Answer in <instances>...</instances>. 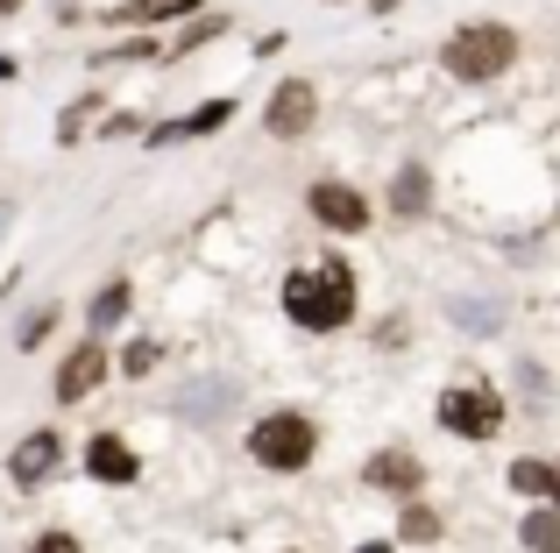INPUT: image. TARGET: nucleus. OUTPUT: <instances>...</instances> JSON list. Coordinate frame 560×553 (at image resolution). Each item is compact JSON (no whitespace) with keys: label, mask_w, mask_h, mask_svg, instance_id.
<instances>
[{"label":"nucleus","mask_w":560,"mask_h":553,"mask_svg":"<svg viewBox=\"0 0 560 553\" xmlns=\"http://www.w3.org/2000/svg\"><path fill=\"white\" fill-rule=\"evenodd\" d=\"M284 313L299 319L305 333H334L355 319V276L348 263H305L284 276Z\"/></svg>","instance_id":"f257e3e1"},{"label":"nucleus","mask_w":560,"mask_h":553,"mask_svg":"<svg viewBox=\"0 0 560 553\" xmlns=\"http://www.w3.org/2000/svg\"><path fill=\"white\" fill-rule=\"evenodd\" d=\"M511 57H518V36H511L504 22H476V28H462V36L447 43V71H454V79H468V85L504 79Z\"/></svg>","instance_id":"f03ea898"},{"label":"nucleus","mask_w":560,"mask_h":553,"mask_svg":"<svg viewBox=\"0 0 560 553\" xmlns=\"http://www.w3.org/2000/svg\"><path fill=\"white\" fill-rule=\"evenodd\" d=\"M313 447H319V433H313V419H299V412H270L248 433V455H256L262 469H305Z\"/></svg>","instance_id":"7ed1b4c3"},{"label":"nucleus","mask_w":560,"mask_h":553,"mask_svg":"<svg viewBox=\"0 0 560 553\" xmlns=\"http://www.w3.org/2000/svg\"><path fill=\"white\" fill-rule=\"evenodd\" d=\"M440 426L462 433V440H490V433L504 426V404H497V390L462 384V390H447V398H440Z\"/></svg>","instance_id":"20e7f679"},{"label":"nucleus","mask_w":560,"mask_h":553,"mask_svg":"<svg viewBox=\"0 0 560 553\" xmlns=\"http://www.w3.org/2000/svg\"><path fill=\"white\" fill-rule=\"evenodd\" d=\"M305 207H313V221L334 227V235H362V227H370V207H362L355 185H313Z\"/></svg>","instance_id":"39448f33"},{"label":"nucleus","mask_w":560,"mask_h":553,"mask_svg":"<svg viewBox=\"0 0 560 553\" xmlns=\"http://www.w3.org/2000/svg\"><path fill=\"white\" fill-rule=\"evenodd\" d=\"M57 461H65V440H57V433H28V440L8 455V483H14V490H36L43 475L57 469Z\"/></svg>","instance_id":"423d86ee"},{"label":"nucleus","mask_w":560,"mask_h":553,"mask_svg":"<svg viewBox=\"0 0 560 553\" xmlns=\"http://www.w3.org/2000/svg\"><path fill=\"white\" fill-rule=\"evenodd\" d=\"M313 121H319V99H313V85H305V79L277 85V99H270V136H305Z\"/></svg>","instance_id":"0eeeda50"},{"label":"nucleus","mask_w":560,"mask_h":553,"mask_svg":"<svg viewBox=\"0 0 560 553\" xmlns=\"http://www.w3.org/2000/svg\"><path fill=\"white\" fill-rule=\"evenodd\" d=\"M100 376H107V348H100V341H85L79 355H71L65 369H57V398H65V404L93 398V390H100Z\"/></svg>","instance_id":"6e6552de"},{"label":"nucleus","mask_w":560,"mask_h":553,"mask_svg":"<svg viewBox=\"0 0 560 553\" xmlns=\"http://www.w3.org/2000/svg\"><path fill=\"white\" fill-rule=\"evenodd\" d=\"M419 483H425V469H419V455H405V447H383L370 461V490H383V497H411Z\"/></svg>","instance_id":"1a4fd4ad"},{"label":"nucleus","mask_w":560,"mask_h":553,"mask_svg":"<svg viewBox=\"0 0 560 553\" xmlns=\"http://www.w3.org/2000/svg\"><path fill=\"white\" fill-rule=\"evenodd\" d=\"M85 469H93V475H100V483H136V469H142V461H136V455H128V447H121V440H114V433H100V440H93V447H85Z\"/></svg>","instance_id":"9d476101"},{"label":"nucleus","mask_w":560,"mask_h":553,"mask_svg":"<svg viewBox=\"0 0 560 553\" xmlns=\"http://www.w3.org/2000/svg\"><path fill=\"white\" fill-rule=\"evenodd\" d=\"M228 114H234V99H206V107H199V114H185V121H178V128H156V142H185V136H213V128H220V121H228Z\"/></svg>","instance_id":"9b49d317"},{"label":"nucleus","mask_w":560,"mask_h":553,"mask_svg":"<svg viewBox=\"0 0 560 553\" xmlns=\"http://www.w3.org/2000/svg\"><path fill=\"white\" fill-rule=\"evenodd\" d=\"M390 207H397V213H425V170H419V164L390 178Z\"/></svg>","instance_id":"f8f14e48"},{"label":"nucleus","mask_w":560,"mask_h":553,"mask_svg":"<svg viewBox=\"0 0 560 553\" xmlns=\"http://www.w3.org/2000/svg\"><path fill=\"white\" fill-rule=\"evenodd\" d=\"M553 475L560 469H547V461H511V490H525V497H547Z\"/></svg>","instance_id":"ddd939ff"},{"label":"nucleus","mask_w":560,"mask_h":553,"mask_svg":"<svg viewBox=\"0 0 560 553\" xmlns=\"http://www.w3.org/2000/svg\"><path fill=\"white\" fill-rule=\"evenodd\" d=\"M525 546H533V553H560V518L533 511V518H525Z\"/></svg>","instance_id":"4468645a"},{"label":"nucleus","mask_w":560,"mask_h":553,"mask_svg":"<svg viewBox=\"0 0 560 553\" xmlns=\"http://www.w3.org/2000/svg\"><path fill=\"white\" fill-rule=\"evenodd\" d=\"M121 313H128V284H107V291L93 298V327H100V333L121 327Z\"/></svg>","instance_id":"2eb2a0df"},{"label":"nucleus","mask_w":560,"mask_h":553,"mask_svg":"<svg viewBox=\"0 0 560 553\" xmlns=\"http://www.w3.org/2000/svg\"><path fill=\"white\" fill-rule=\"evenodd\" d=\"M191 0H128L121 22H171V14H185Z\"/></svg>","instance_id":"dca6fc26"},{"label":"nucleus","mask_w":560,"mask_h":553,"mask_svg":"<svg viewBox=\"0 0 560 553\" xmlns=\"http://www.w3.org/2000/svg\"><path fill=\"white\" fill-rule=\"evenodd\" d=\"M405 540H440V518L425 511V504H411V511H405Z\"/></svg>","instance_id":"f3484780"},{"label":"nucleus","mask_w":560,"mask_h":553,"mask_svg":"<svg viewBox=\"0 0 560 553\" xmlns=\"http://www.w3.org/2000/svg\"><path fill=\"white\" fill-rule=\"evenodd\" d=\"M50 319H57V313H50V305H43V313H28V319H22V348H36V341H43V333H50Z\"/></svg>","instance_id":"a211bd4d"},{"label":"nucleus","mask_w":560,"mask_h":553,"mask_svg":"<svg viewBox=\"0 0 560 553\" xmlns=\"http://www.w3.org/2000/svg\"><path fill=\"white\" fill-rule=\"evenodd\" d=\"M36 553H79V540H71V532H43Z\"/></svg>","instance_id":"6ab92c4d"},{"label":"nucleus","mask_w":560,"mask_h":553,"mask_svg":"<svg viewBox=\"0 0 560 553\" xmlns=\"http://www.w3.org/2000/svg\"><path fill=\"white\" fill-rule=\"evenodd\" d=\"M14 8H22V0H0V14H14Z\"/></svg>","instance_id":"aec40b11"},{"label":"nucleus","mask_w":560,"mask_h":553,"mask_svg":"<svg viewBox=\"0 0 560 553\" xmlns=\"http://www.w3.org/2000/svg\"><path fill=\"white\" fill-rule=\"evenodd\" d=\"M362 553H390V546H362Z\"/></svg>","instance_id":"412c9836"},{"label":"nucleus","mask_w":560,"mask_h":553,"mask_svg":"<svg viewBox=\"0 0 560 553\" xmlns=\"http://www.w3.org/2000/svg\"><path fill=\"white\" fill-rule=\"evenodd\" d=\"M553 497H560V475H553Z\"/></svg>","instance_id":"4be33fe9"}]
</instances>
